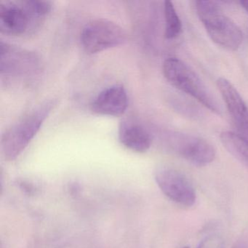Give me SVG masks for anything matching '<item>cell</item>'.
Listing matches in <instances>:
<instances>
[{"instance_id": "obj_12", "label": "cell", "mask_w": 248, "mask_h": 248, "mask_svg": "<svg viewBox=\"0 0 248 248\" xmlns=\"http://www.w3.org/2000/svg\"><path fill=\"white\" fill-rule=\"evenodd\" d=\"M220 138L228 152L248 168V139L232 131L222 132Z\"/></svg>"}, {"instance_id": "obj_1", "label": "cell", "mask_w": 248, "mask_h": 248, "mask_svg": "<svg viewBox=\"0 0 248 248\" xmlns=\"http://www.w3.org/2000/svg\"><path fill=\"white\" fill-rule=\"evenodd\" d=\"M57 101L46 100L27 113L2 135V155L7 161H14L25 150L40 130Z\"/></svg>"}, {"instance_id": "obj_16", "label": "cell", "mask_w": 248, "mask_h": 248, "mask_svg": "<svg viewBox=\"0 0 248 248\" xmlns=\"http://www.w3.org/2000/svg\"><path fill=\"white\" fill-rule=\"evenodd\" d=\"M239 3H240L241 6L243 8V9L248 14V0H246V1H240Z\"/></svg>"}, {"instance_id": "obj_3", "label": "cell", "mask_w": 248, "mask_h": 248, "mask_svg": "<svg viewBox=\"0 0 248 248\" xmlns=\"http://www.w3.org/2000/svg\"><path fill=\"white\" fill-rule=\"evenodd\" d=\"M162 72L165 79L177 89L187 94L216 114H220V107L213 94L200 77L186 63L176 58L164 62Z\"/></svg>"}, {"instance_id": "obj_2", "label": "cell", "mask_w": 248, "mask_h": 248, "mask_svg": "<svg viewBox=\"0 0 248 248\" xmlns=\"http://www.w3.org/2000/svg\"><path fill=\"white\" fill-rule=\"evenodd\" d=\"M196 10L209 37L217 46L235 51L243 41L240 28L222 11L217 2L200 0Z\"/></svg>"}, {"instance_id": "obj_5", "label": "cell", "mask_w": 248, "mask_h": 248, "mask_svg": "<svg viewBox=\"0 0 248 248\" xmlns=\"http://www.w3.org/2000/svg\"><path fill=\"white\" fill-rule=\"evenodd\" d=\"M41 60L35 52L1 42L0 72L12 79H30L40 73Z\"/></svg>"}, {"instance_id": "obj_17", "label": "cell", "mask_w": 248, "mask_h": 248, "mask_svg": "<svg viewBox=\"0 0 248 248\" xmlns=\"http://www.w3.org/2000/svg\"><path fill=\"white\" fill-rule=\"evenodd\" d=\"M188 248V247H185V248Z\"/></svg>"}, {"instance_id": "obj_9", "label": "cell", "mask_w": 248, "mask_h": 248, "mask_svg": "<svg viewBox=\"0 0 248 248\" xmlns=\"http://www.w3.org/2000/svg\"><path fill=\"white\" fill-rule=\"evenodd\" d=\"M128 98L124 87L114 85L101 91L92 101L91 109L99 115L120 117L125 113Z\"/></svg>"}, {"instance_id": "obj_11", "label": "cell", "mask_w": 248, "mask_h": 248, "mask_svg": "<svg viewBox=\"0 0 248 248\" xmlns=\"http://www.w3.org/2000/svg\"><path fill=\"white\" fill-rule=\"evenodd\" d=\"M118 138L120 143L130 150L145 153L152 146V137L140 124L123 121L119 126Z\"/></svg>"}, {"instance_id": "obj_13", "label": "cell", "mask_w": 248, "mask_h": 248, "mask_svg": "<svg viewBox=\"0 0 248 248\" xmlns=\"http://www.w3.org/2000/svg\"><path fill=\"white\" fill-rule=\"evenodd\" d=\"M164 16H165V35L167 40L177 38L182 32V22L177 14L173 3L170 1L164 2Z\"/></svg>"}, {"instance_id": "obj_4", "label": "cell", "mask_w": 248, "mask_h": 248, "mask_svg": "<svg viewBox=\"0 0 248 248\" xmlns=\"http://www.w3.org/2000/svg\"><path fill=\"white\" fill-rule=\"evenodd\" d=\"M127 41L125 30L117 23L104 18L90 21L81 31V45L88 54L122 46Z\"/></svg>"}, {"instance_id": "obj_8", "label": "cell", "mask_w": 248, "mask_h": 248, "mask_svg": "<svg viewBox=\"0 0 248 248\" xmlns=\"http://www.w3.org/2000/svg\"><path fill=\"white\" fill-rule=\"evenodd\" d=\"M34 30L32 20L22 1L0 3V31L2 34L19 36Z\"/></svg>"}, {"instance_id": "obj_6", "label": "cell", "mask_w": 248, "mask_h": 248, "mask_svg": "<svg viewBox=\"0 0 248 248\" xmlns=\"http://www.w3.org/2000/svg\"><path fill=\"white\" fill-rule=\"evenodd\" d=\"M155 181L161 191L170 200L184 207H191L197 200L194 187L184 174L170 168L156 170Z\"/></svg>"}, {"instance_id": "obj_14", "label": "cell", "mask_w": 248, "mask_h": 248, "mask_svg": "<svg viewBox=\"0 0 248 248\" xmlns=\"http://www.w3.org/2000/svg\"><path fill=\"white\" fill-rule=\"evenodd\" d=\"M198 248H223V239L218 235H210L200 242Z\"/></svg>"}, {"instance_id": "obj_15", "label": "cell", "mask_w": 248, "mask_h": 248, "mask_svg": "<svg viewBox=\"0 0 248 248\" xmlns=\"http://www.w3.org/2000/svg\"><path fill=\"white\" fill-rule=\"evenodd\" d=\"M18 186H19L20 188L24 192L27 193L28 194H33L35 192L36 189L34 188V186L30 183L26 182L24 181H18Z\"/></svg>"}, {"instance_id": "obj_10", "label": "cell", "mask_w": 248, "mask_h": 248, "mask_svg": "<svg viewBox=\"0 0 248 248\" xmlns=\"http://www.w3.org/2000/svg\"><path fill=\"white\" fill-rule=\"evenodd\" d=\"M217 86L232 120L241 130L248 133V108L242 95L226 78L217 79Z\"/></svg>"}, {"instance_id": "obj_7", "label": "cell", "mask_w": 248, "mask_h": 248, "mask_svg": "<svg viewBox=\"0 0 248 248\" xmlns=\"http://www.w3.org/2000/svg\"><path fill=\"white\" fill-rule=\"evenodd\" d=\"M170 140L175 152L196 166H206L216 159V149L208 140L203 138L176 133L172 135Z\"/></svg>"}]
</instances>
